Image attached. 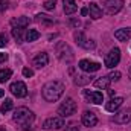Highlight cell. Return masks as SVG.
Here are the masks:
<instances>
[{
  "mask_svg": "<svg viewBox=\"0 0 131 131\" xmlns=\"http://www.w3.org/2000/svg\"><path fill=\"white\" fill-rule=\"evenodd\" d=\"M64 82L61 81H50L43 87V98L47 102H57L64 93Z\"/></svg>",
  "mask_w": 131,
  "mask_h": 131,
  "instance_id": "obj_1",
  "label": "cell"
},
{
  "mask_svg": "<svg viewBox=\"0 0 131 131\" xmlns=\"http://www.w3.org/2000/svg\"><path fill=\"white\" fill-rule=\"evenodd\" d=\"M12 119H14V122H17L23 130H29L31 125L34 124V121H35V114H34L29 108H26V107H18V108L14 111Z\"/></svg>",
  "mask_w": 131,
  "mask_h": 131,
  "instance_id": "obj_2",
  "label": "cell"
},
{
  "mask_svg": "<svg viewBox=\"0 0 131 131\" xmlns=\"http://www.w3.org/2000/svg\"><path fill=\"white\" fill-rule=\"evenodd\" d=\"M55 53H57V57L61 60V61H64V63H70L72 60H73V52H72V49H70V46L64 43V41H58L57 43V46H55Z\"/></svg>",
  "mask_w": 131,
  "mask_h": 131,
  "instance_id": "obj_3",
  "label": "cell"
},
{
  "mask_svg": "<svg viewBox=\"0 0 131 131\" xmlns=\"http://www.w3.org/2000/svg\"><path fill=\"white\" fill-rule=\"evenodd\" d=\"M75 111H76V104H75V101L72 98L66 99L64 102L60 105V108H58V114L61 117H69V116L75 114Z\"/></svg>",
  "mask_w": 131,
  "mask_h": 131,
  "instance_id": "obj_4",
  "label": "cell"
},
{
  "mask_svg": "<svg viewBox=\"0 0 131 131\" xmlns=\"http://www.w3.org/2000/svg\"><path fill=\"white\" fill-rule=\"evenodd\" d=\"M119 61H121V50L117 47H113L107 53V57L104 60V64H105V67H108V69H113L114 66L119 64Z\"/></svg>",
  "mask_w": 131,
  "mask_h": 131,
  "instance_id": "obj_5",
  "label": "cell"
},
{
  "mask_svg": "<svg viewBox=\"0 0 131 131\" xmlns=\"http://www.w3.org/2000/svg\"><path fill=\"white\" fill-rule=\"evenodd\" d=\"M73 38H75L76 44L81 46V47H84V49H95V46H96V43L93 40H89L85 37V34L81 32V31H76V32L73 34Z\"/></svg>",
  "mask_w": 131,
  "mask_h": 131,
  "instance_id": "obj_6",
  "label": "cell"
},
{
  "mask_svg": "<svg viewBox=\"0 0 131 131\" xmlns=\"http://www.w3.org/2000/svg\"><path fill=\"white\" fill-rule=\"evenodd\" d=\"M64 125H66L64 117L57 116V117H49V119H46V122H44L43 127H44L46 130H61Z\"/></svg>",
  "mask_w": 131,
  "mask_h": 131,
  "instance_id": "obj_7",
  "label": "cell"
},
{
  "mask_svg": "<svg viewBox=\"0 0 131 131\" xmlns=\"http://www.w3.org/2000/svg\"><path fill=\"white\" fill-rule=\"evenodd\" d=\"M9 90H11V93H12L14 96H17V98H25V96L28 95V87H26V84L21 82V81L12 82L11 87H9Z\"/></svg>",
  "mask_w": 131,
  "mask_h": 131,
  "instance_id": "obj_8",
  "label": "cell"
},
{
  "mask_svg": "<svg viewBox=\"0 0 131 131\" xmlns=\"http://www.w3.org/2000/svg\"><path fill=\"white\" fill-rule=\"evenodd\" d=\"M104 6H105V12L113 15V14H117V12L122 9L124 0H105Z\"/></svg>",
  "mask_w": 131,
  "mask_h": 131,
  "instance_id": "obj_9",
  "label": "cell"
},
{
  "mask_svg": "<svg viewBox=\"0 0 131 131\" xmlns=\"http://www.w3.org/2000/svg\"><path fill=\"white\" fill-rule=\"evenodd\" d=\"M79 69L82 72L93 73V72H98L99 69H101V64L99 63H95V61H90V60H81L79 61Z\"/></svg>",
  "mask_w": 131,
  "mask_h": 131,
  "instance_id": "obj_10",
  "label": "cell"
},
{
  "mask_svg": "<svg viewBox=\"0 0 131 131\" xmlns=\"http://www.w3.org/2000/svg\"><path fill=\"white\" fill-rule=\"evenodd\" d=\"M131 121V110H122V111H119L117 114H114V117H113V122H116V124H119V125H125V124H128Z\"/></svg>",
  "mask_w": 131,
  "mask_h": 131,
  "instance_id": "obj_11",
  "label": "cell"
},
{
  "mask_svg": "<svg viewBox=\"0 0 131 131\" xmlns=\"http://www.w3.org/2000/svg\"><path fill=\"white\" fill-rule=\"evenodd\" d=\"M84 96H85V99H87L89 102L96 104V105H99V104L104 102V96H102L101 92H90V90H85V92H84Z\"/></svg>",
  "mask_w": 131,
  "mask_h": 131,
  "instance_id": "obj_12",
  "label": "cell"
},
{
  "mask_svg": "<svg viewBox=\"0 0 131 131\" xmlns=\"http://www.w3.org/2000/svg\"><path fill=\"white\" fill-rule=\"evenodd\" d=\"M82 124L85 125V127H95L96 124H98V117H96V114L93 113V111H84L82 113Z\"/></svg>",
  "mask_w": 131,
  "mask_h": 131,
  "instance_id": "obj_13",
  "label": "cell"
},
{
  "mask_svg": "<svg viewBox=\"0 0 131 131\" xmlns=\"http://www.w3.org/2000/svg\"><path fill=\"white\" fill-rule=\"evenodd\" d=\"M124 104V98H111L110 102L105 104V110L110 111V113H114L121 108V105Z\"/></svg>",
  "mask_w": 131,
  "mask_h": 131,
  "instance_id": "obj_14",
  "label": "cell"
},
{
  "mask_svg": "<svg viewBox=\"0 0 131 131\" xmlns=\"http://www.w3.org/2000/svg\"><path fill=\"white\" fill-rule=\"evenodd\" d=\"M49 63V55L46 53V52H41V53H38L35 58L32 60V64L37 67V69H41V67H44V66H47Z\"/></svg>",
  "mask_w": 131,
  "mask_h": 131,
  "instance_id": "obj_15",
  "label": "cell"
},
{
  "mask_svg": "<svg viewBox=\"0 0 131 131\" xmlns=\"http://www.w3.org/2000/svg\"><path fill=\"white\" fill-rule=\"evenodd\" d=\"M114 37L119 41H127L131 38V28H124V29H117L114 32Z\"/></svg>",
  "mask_w": 131,
  "mask_h": 131,
  "instance_id": "obj_16",
  "label": "cell"
},
{
  "mask_svg": "<svg viewBox=\"0 0 131 131\" xmlns=\"http://www.w3.org/2000/svg\"><path fill=\"white\" fill-rule=\"evenodd\" d=\"M89 14H90V17H92V18L98 20V18L102 17V9L99 8L96 3H90V5H89Z\"/></svg>",
  "mask_w": 131,
  "mask_h": 131,
  "instance_id": "obj_17",
  "label": "cell"
},
{
  "mask_svg": "<svg viewBox=\"0 0 131 131\" xmlns=\"http://www.w3.org/2000/svg\"><path fill=\"white\" fill-rule=\"evenodd\" d=\"M63 5H64V12L67 14V15H70V14L76 12V9H78V6H76V2H75V0H63Z\"/></svg>",
  "mask_w": 131,
  "mask_h": 131,
  "instance_id": "obj_18",
  "label": "cell"
},
{
  "mask_svg": "<svg viewBox=\"0 0 131 131\" xmlns=\"http://www.w3.org/2000/svg\"><path fill=\"white\" fill-rule=\"evenodd\" d=\"M11 25L14 28H26L29 25V17H17L11 20Z\"/></svg>",
  "mask_w": 131,
  "mask_h": 131,
  "instance_id": "obj_19",
  "label": "cell"
},
{
  "mask_svg": "<svg viewBox=\"0 0 131 131\" xmlns=\"http://www.w3.org/2000/svg\"><path fill=\"white\" fill-rule=\"evenodd\" d=\"M92 76H89V75H78V76H75V79H73V82L76 84V85H87V84H90L92 82Z\"/></svg>",
  "mask_w": 131,
  "mask_h": 131,
  "instance_id": "obj_20",
  "label": "cell"
},
{
  "mask_svg": "<svg viewBox=\"0 0 131 131\" xmlns=\"http://www.w3.org/2000/svg\"><path fill=\"white\" fill-rule=\"evenodd\" d=\"M35 20L38 23H41V25H53V18L49 17V15H46V14H38Z\"/></svg>",
  "mask_w": 131,
  "mask_h": 131,
  "instance_id": "obj_21",
  "label": "cell"
},
{
  "mask_svg": "<svg viewBox=\"0 0 131 131\" xmlns=\"http://www.w3.org/2000/svg\"><path fill=\"white\" fill-rule=\"evenodd\" d=\"M110 78L108 76H104V78H99L98 81L95 82V87L96 89H108V85H110Z\"/></svg>",
  "mask_w": 131,
  "mask_h": 131,
  "instance_id": "obj_22",
  "label": "cell"
},
{
  "mask_svg": "<svg viewBox=\"0 0 131 131\" xmlns=\"http://www.w3.org/2000/svg\"><path fill=\"white\" fill-rule=\"evenodd\" d=\"M38 38H40V32L35 31V29H29L28 34H26V41H29V43H32V41L38 40Z\"/></svg>",
  "mask_w": 131,
  "mask_h": 131,
  "instance_id": "obj_23",
  "label": "cell"
},
{
  "mask_svg": "<svg viewBox=\"0 0 131 131\" xmlns=\"http://www.w3.org/2000/svg\"><path fill=\"white\" fill-rule=\"evenodd\" d=\"M12 75V70L11 69H2L0 70V82H6Z\"/></svg>",
  "mask_w": 131,
  "mask_h": 131,
  "instance_id": "obj_24",
  "label": "cell"
},
{
  "mask_svg": "<svg viewBox=\"0 0 131 131\" xmlns=\"http://www.w3.org/2000/svg\"><path fill=\"white\" fill-rule=\"evenodd\" d=\"M23 31H25V28H14L12 29V35L18 43H23Z\"/></svg>",
  "mask_w": 131,
  "mask_h": 131,
  "instance_id": "obj_25",
  "label": "cell"
},
{
  "mask_svg": "<svg viewBox=\"0 0 131 131\" xmlns=\"http://www.w3.org/2000/svg\"><path fill=\"white\" fill-rule=\"evenodd\" d=\"M12 105H14V104H12L11 99H5V102L2 104V108H0L2 113H8V111H11V110H12Z\"/></svg>",
  "mask_w": 131,
  "mask_h": 131,
  "instance_id": "obj_26",
  "label": "cell"
},
{
  "mask_svg": "<svg viewBox=\"0 0 131 131\" xmlns=\"http://www.w3.org/2000/svg\"><path fill=\"white\" fill-rule=\"evenodd\" d=\"M55 6H57V0H46V2H44V8H46L47 11L55 9Z\"/></svg>",
  "mask_w": 131,
  "mask_h": 131,
  "instance_id": "obj_27",
  "label": "cell"
},
{
  "mask_svg": "<svg viewBox=\"0 0 131 131\" xmlns=\"http://www.w3.org/2000/svg\"><path fill=\"white\" fill-rule=\"evenodd\" d=\"M108 78H110V81H119L121 79V72H111L110 75H108Z\"/></svg>",
  "mask_w": 131,
  "mask_h": 131,
  "instance_id": "obj_28",
  "label": "cell"
},
{
  "mask_svg": "<svg viewBox=\"0 0 131 131\" xmlns=\"http://www.w3.org/2000/svg\"><path fill=\"white\" fill-rule=\"evenodd\" d=\"M8 44V35L6 34H0V47H5Z\"/></svg>",
  "mask_w": 131,
  "mask_h": 131,
  "instance_id": "obj_29",
  "label": "cell"
},
{
  "mask_svg": "<svg viewBox=\"0 0 131 131\" xmlns=\"http://www.w3.org/2000/svg\"><path fill=\"white\" fill-rule=\"evenodd\" d=\"M23 75H25L26 78H31V76H34V70L29 69V67H25V69H23Z\"/></svg>",
  "mask_w": 131,
  "mask_h": 131,
  "instance_id": "obj_30",
  "label": "cell"
},
{
  "mask_svg": "<svg viewBox=\"0 0 131 131\" xmlns=\"http://www.w3.org/2000/svg\"><path fill=\"white\" fill-rule=\"evenodd\" d=\"M8 60V53H3V52H0V63H5Z\"/></svg>",
  "mask_w": 131,
  "mask_h": 131,
  "instance_id": "obj_31",
  "label": "cell"
},
{
  "mask_svg": "<svg viewBox=\"0 0 131 131\" xmlns=\"http://www.w3.org/2000/svg\"><path fill=\"white\" fill-rule=\"evenodd\" d=\"M67 131H79V127H78V125H70V127L67 128Z\"/></svg>",
  "mask_w": 131,
  "mask_h": 131,
  "instance_id": "obj_32",
  "label": "cell"
},
{
  "mask_svg": "<svg viewBox=\"0 0 131 131\" xmlns=\"http://www.w3.org/2000/svg\"><path fill=\"white\" fill-rule=\"evenodd\" d=\"M70 25H72V26H76V28H78V26H79L81 23H79V20H72V21H70Z\"/></svg>",
  "mask_w": 131,
  "mask_h": 131,
  "instance_id": "obj_33",
  "label": "cell"
},
{
  "mask_svg": "<svg viewBox=\"0 0 131 131\" xmlns=\"http://www.w3.org/2000/svg\"><path fill=\"white\" fill-rule=\"evenodd\" d=\"M89 14V8H82L81 9V15H87Z\"/></svg>",
  "mask_w": 131,
  "mask_h": 131,
  "instance_id": "obj_34",
  "label": "cell"
},
{
  "mask_svg": "<svg viewBox=\"0 0 131 131\" xmlns=\"http://www.w3.org/2000/svg\"><path fill=\"white\" fill-rule=\"evenodd\" d=\"M3 95H5V90H2V89H0V98H2Z\"/></svg>",
  "mask_w": 131,
  "mask_h": 131,
  "instance_id": "obj_35",
  "label": "cell"
},
{
  "mask_svg": "<svg viewBox=\"0 0 131 131\" xmlns=\"http://www.w3.org/2000/svg\"><path fill=\"white\" fill-rule=\"evenodd\" d=\"M128 76H130V79H131V67H130V72H128Z\"/></svg>",
  "mask_w": 131,
  "mask_h": 131,
  "instance_id": "obj_36",
  "label": "cell"
},
{
  "mask_svg": "<svg viewBox=\"0 0 131 131\" xmlns=\"http://www.w3.org/2000/svg\"><path fill=\"white\" fill-rule=\"evenodd\" d=\"M0 131H6L5 130V127H0Z\"/></svg>",
  "mask_w": 131,
  "mask_h": 131,
  "instance_id": "obj_37",
  "label": "cell"
},
{
  "mask_svg": "<svg viewBox=\"0 0 131 131\" xmlns=\"http://www.w3.org/2000/svg\"><path fill=\"white\" fill-rule=\"evenodd\" d=\"M0 2H2V3H3V2H6V0H0Z\"/></svg>",
  "mask_w": 131,
  "mask_h": 131,
  "instance_id": "obj_38",
  "label": "cell"
}]
</instances>
